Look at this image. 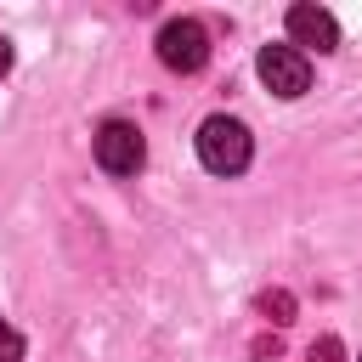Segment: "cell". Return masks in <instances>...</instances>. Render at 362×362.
<instances>
[{
  "label": "cell",
  "instance_id": "cell-1",
  "mask_svg": "<svg viewBox=\"0 0 362 362\" xmlns=\"http://www.w3.org/2000/svg\"><path fill=\"white\" fill-rule=\"evenodd\" d=\"M249 153H255V141H249V130H243L238 119L215 113V119L198 124V158H204L209 175H238V170H249Z\"/></svg>",
  "mask_w": 362,
  "mask_h": 362
},
{
  "label": "cell",
  "instance_id": "cell-2",
  "mask_svg": "<svg viewBox=\"0 0 362 362\" xmlns=\"http://www.w3.org/2000/svg\"><path fill=\"white\" fill-rule=\"evenodd\" d=\"M158 62H164L170 74H198V68L209 62V34H204V23L170 17V23L158 28Z\"/></svg>",
  "mask_w": 362,
  "mask_h": 362
},
{
  "label": "cell",
  "instance_id": "cell-3",
  "mask_svg": "<svg viewBox=\"0 0 362 362\" xmlns=\"http://www.w3.org/2000/svg\"><path fill=\"white\" fill-rule=\"evenodd\" d=\"M141 158H147V141H141V130H136L130 119H107V124L96 130V164H102L107 175H136Z\"/></svg>",
  "mask_w": 362,
  "mask_h": 362
},
{
  "label": "cell",
  "instance_id": "cell-4",
  "mask_svg": "<svg viewBox=\"0 0 362 362\" xmlns=\"http://www.w3.org/2000/svg\"><path fill=\"white\" fill-rule=\"evenodd\" d=\"M255 68H260V79H266L272 96H300V90L311 85V62H305V51H294V45H266Z\"/></svg>",
  "mask_w": 362,
  "mask_h": 362
},
{
  "label": "cell",
  "instance_id": "cell-5",
  "mask_svg": "<svg viewBox=\"0 0 362 362\" xmlns=\"http://www.w3.org/2000/svg\"><path fill=\"white\" fill-rule=\"evenodd\" d=\"M288 40H294V51H300V45L334 51V45H339V23H334V11H322V6H288Z\"/></svg>",
  "mask_w": 362,
  "mask_h": 362
},
{
  "label": "cell",
  "instance_id": "cell-6",
  "mask_svg": "<svg viewBox=\"0 0 362 362\" xmlns=\"http://www.w3.org/2000/svg\"><path fill=\"white\" fill-rule=\"evenodd\" d=\"M260 311L272 317V322H294V300L277 288V294H260Z\"/></svg>",
  "mask_w": 362,
  "mask_h": 362
},
{
  "label": "cell",
  "instance_id": "cell-7",
  "mask_svg": "<svg viewBox=\"0 0 362 362\" xmlns=\"http://www.w3.org/2000/svg\"><path fill=\"white\" fill-rule=\"evenodd\" d=\"M0 362H23V334L11 322H0Z\"/></svg>",
  "mask_w": 362,
  "mask_h": 362
},
{
  "label": "cell",
  "instance_id": "cell-8",
  "mask_svg": "<svg viewBox=\"0 0 362 362\" xmlns=\"http://www.w3.org/2000/svg\"><path fill=\"white\" fill-rule=\"evenodd\" d=\"M311 362H345V351H339V339H334V334H322V339H311Z\"/></svg>",
  "mask_w": 362,
  "mask_h": 362
},
{
  "label": "cell",
  "instance_id": "cell-9",
  "mask_svg": "<svg viewBox=\"0 0 362 362\" xmlns=\"http://www.w3.org/2000/svg\"><path fill=\"white\" fill-rule=\"evenodd\" d=\"M6 68H11V40L0 34V79H6Z\"/></svg>",
  "mask_w": 362,
  "mask_h": 362
}]
</instances>
